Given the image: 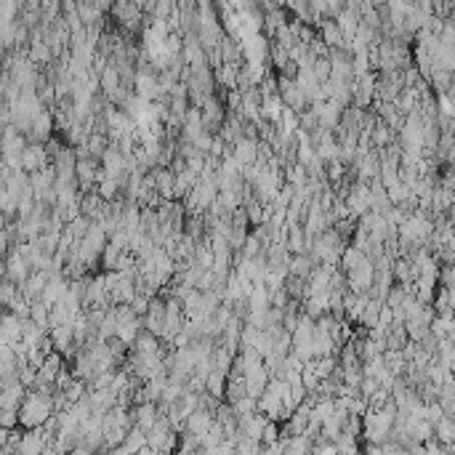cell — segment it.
<instances>
[{
	"mask_svg": "<svg viewBox=\"0 0 455 455\" xmlns=\"http://www.w3.org/2000/svg\"><path fill=\"white\" fill-rule=\"evenodd\" d=\"M54 415H56L54 394H45V391H35V388H30L22 402V408H19V426H22L24 432L40 429V426H45Z\"/></svg>",
	"mask_w": 455,
	"mask_h": 455,
	"instance_id": "6da1fadb",
	"label": "cell"
},
{
	"mask_svg": "<svg viewBox=\"0 0 455 455\" xmlns=\"http://www.w3.org/2000/svg\"><path fill=\"white\" fill-rule=\"evenodd\" d=\"M54 453V434L40 429H30L22 434V442L16 447V455H48Z\"/></svg>",
	"mask_w": 455,
	"mask_h": 455,
	"instance_id": "7a4b0ae2",
	"label": "cell"
},
{
	"mask_svg": "<svg viewBox=\"0 0 455 455\" xmlns=\"http://www.w3.org/2000/svg\"><path fill=\"white\" fill-rule=\"evenodd\" d=\"M33 272H35L33 264L27 261V255H24L19 248H13L11 253H6V277L13 280L19 288L33 277Z\"/></svg>",
	"mask_w": 455,
	"mask_h": 455,
	"instance_id": "3957f363",
	"label": "cell"
},
{
	"mask_svg": "<svg viewBox=\"0 0 455 455\" xmlns=\"http://www.w3.org/2000/svg\"><path fill=\"white\" fill-rule=\"evenodd\" d=\"M131 415H134V423L139 429H144L146 434L152 432L157 426V421L163 418V413H160V405L157 402H139L131 408Z\"/></svg>",
	"mask_w": 455,
	"mask_h": 455,
	"instance_id": "277c9868",
	"label": "cell"
},
{
	"mask_svg": "<svg viewBox=\"0 0 455 455\" xmlns=\"http://www.w3.org/2000/svg\"><path fill=\"white\" fill-rule=\"evenodd\" d=\"M22 335H24V325L22 320L13 314V311L6 309L3 320H0V344L6 346H19L22 344Z\"/></svg>",
	"mask_w": 455,
	"mask_h": 455,
	"instance_id": "5b68a950",
	"label": "cell"
},
{
	"mask_svg": "<svg viewBox=\"0 0 455 455\" xmlns=\"http://www.w3.org/2000/svg\"><path fill=\"white\" fill-rule=\"evenodd\" d=\"M22 163H24V171H27V173H38V171L48 168V166H51L48 146L30 142V144H27V149H24V155H22Z\"/></svg>",
	"mask_w": 455,
	"mask_h": 455,
	"instance_id": "8992f818",
	"label": "cell"
},
{
	"mask_svg": "<svg viewBox=\"0 0 455 455\" xmlns=\"http://www.w3.org/2000/svg\"><path fill=\"white\" fill-rule=\"evenodd\" d=\"M267 426H269V418L264 415V413L245 415V418H240V437H245V439H253V442L261 444Z\"/></svg>",
	"mask_w": 455,
	"mask_h": 455,
	"instance_id": "52a82bcc",
	"label": "cell"
},
{
	"mask_svg": "<svg viewBox=\"0 0 455 455\" xmlns=\"http://www.w3.org/2000/svg\"><path fill=\"white\" fill-rule=\"evenodd\" d=\"M213 423H216V415H213L211 410H205V408H200L197 413H192L187 418V432L192 434V437H197V439H202L205 434L213 429Z\"/></svg>",
	"mask_w": 455,
	"mask_h": 455,
	"instance_id": "ba28073f",
	"label": "cell"
},
{
	"mask_svg": "<svg viewBox=\"0 0 455 455\" xmlns=\"http://www.w3.org/2000/svg\"><path fill=\"white\" fill-rule=\"evenodd\" d=\"M155 173V192L163 197V200H173V189H176V173L173 168L160 166L152 171Z\"/></svg>",
	"mask_w": 455,
	"mask_h": 455,
	"instance_id": "9c48e42d",
	"label": "cell"
},
{
	"mask_svg": "<svg viewBox=\"0 0 455 455\" xmlns=\"http://www.w3.org/2000/svg\"><path fill=\"white\" fill-rule=\"evenodd\" d=\"M258 146L261 142H255V139H240L237 144H234V157L243 163L245 168L258 163Z\"/></svg>",
	"mask_w": 455,
	"mask_h": 455,
	"instance_id": "30bf717a",
	"label": "cell"
},
{
	"mask_svg": "<svg viewBox=\"0 0 455 455\" xmlns=\"http://www.w3.org/2000/svg\"><path fill=\"white\" fill-rule=\"evenodd\" d=\"M314 269H317V264H314V258H311L309 253H299V255H293V258H290L288 272H290V277L309 280Z\"/></svg>",
	"mask_w": 455,
	"mask_h": 455,
	"instance_id": "8fae6325",
	"label": "cell"
},
{
	"mask_svg": "<svg viewBox=\"0 0 455 455\" xmlns=\"http://www.w3.org/2000/svg\"><path fill=\"white\" fill-rule=\"evenodd\" d=\"M146 444H149V439H146V432H144V429H139V426H134V429L128 432V437H125V442H122L120 447L128 455H136L139 450H144Z\"/></svg>",
	"mask_w": 455,
	"mask_h": 455,
	"instance_id": "7c38bea8",
	"label": "cell"
},
{
	"mask_svg": "<svg viewBox=\"0 0 455 455\" xmlns=\"http://www.w3.org/2000/svg\"><path fill=\"white\" fill-rule=\"evenodd\" d=\"M245 397H250V394H248V386H245V378L229 376V381H226V397H224V402L234 405V402L245 400Z\"/></svg>",
	"mask_w": 455,
	"mask_h": 455,
	"instance_id": "4fadbf2b",
	"label": "cell"
},
{
	"mask_svg": "<svg viewBox=\"0 0 455 455\" xmlns=\"http://www.w3.org/2000/svg\"><path fill=\"white\" fill-rule=\"evenodd\" d=\"M226 381H229V376H226V373H221V370H213L211 376H208V381H205V391H208V394H213L216 400H224V397H226Z\"/></svg>",
	"mask_w": 455,
	"mask_h": 455,
	"instance_id": "5bb4252c",
	"label": "cell"
},
{
	"mask_svg": "<svg viewBox=\"0 0 455 455\" xmlns=\"http://www.w3.org/2000/svg\"><path fill=\"white\" fill-rule=\"evenodd\" d=\"M30 320H33L38 328H43L45 333H51V306H48V304L35 301L33 311H30Z\"/></svg>",
	"mask_w": 455,
	"mask_h": 455,
	"instance_id": "9a60e30c",
	"label": "cell"
},
{
	"mask_svg": "<svg viewBox=\"0 0 455 455\" xmlns=\"http://www.w3.org/2000/svg\"><path fill=\"white\" fill-rule=\"evenodd\" d=\"M125 250H120L117 245H107V250L101 253V267H104V272H117V267H120V258Z\"/></svg>",
	"mask_w": 455,
	"mask_h": 455,
	"instance_id": "2e32d148",
	"label": "cell"
},
{
	"mask_svg": "<svg viewBox=\"0 0 455 455\" xmlns=\"http://www.w3.org/2000/svg\"><path fill=\"white\" fill-rule=\"evenodd\" d=\"M269 59H272V67L277 69V75L288 67L290 62H293L288 48H282V45H277V43H272V54H269Z\"/></svg>",
	"mask_w": 455,
	"mask_h": 455,
	"instance_id": "e0dca14e",
	"label": "cell"
},
{
	"mask_svg": "<svg viewBox=\"0 0 455 455\" xmlns=\"http://www.w3.org/2000/svg\"><path fill=\"white\" fill-rule=\"evenodd\" d=\"M19 290L22 288H19L13 280L3 277V285H0V301H3V306H6V309H8V306L13 304V299L19 296Z\"/></svg>",
	"mask_w": 455,
	"mask_h": 455,
	"instance_id": "ac0fdd59",
	"label": "cell"
},
{
	"mask_svg": "<svg viewBox=\"0 0 455 455\" xmlns=\"http://www.w3.org/2000/svg\"><path fill=\"white\" fill-rule=\"evenodd\" d=\"M311 455H338V447H335V442H330V439L317 437V439L311 442Z\"/></svg>",
	"mask_w": 455,
	"mask_h": 455,
	"instance_id": "d6986e66",
	"label": "cell"
},
{
	"mask_svg": "<svg viewBox=\"0 0 455 455\" xmlns=\"http://www.w3.org/2000/svg\"><path fill=\"white\" fill-rule=\"evenodd\" d=\"M0 429H8V432L22 429L19 426V410H0Z\"/></svg>",
	"mask_w": 455,
	"mask_h": 455,
	"instance_id": "ffe728a7",
	"label": "cell"
},
{
	"mask_svg": "<svg viewBox=\"0 0 455 455\" xmlns=\"http://www.w3.org/2000/svg\"><path fill=\"white\" fill-rule=\"evenodd\" d=\"M69 455H96V453H93L91 447H86V444H78V447H75V450H72Z\"/></svg>",
	"mask_w": 455,
	"mask_h": 455,
	"instance_id": "44dd1931",
	"label": "cell"
},
{
	"mask_svg": "<svg viewBox=\"0 0 455 455\" xmlns=\"http://www.w3.org/2000/svg\"><path fill=\"white\" fill-rule=\"evenodd\" d=\"M176 455H205L202 450H187V447H178Z\"/></svg>",
	"mask_w": 455,
	"mask_h": 455,
	"instance_id": "7402d4cb",
	"label": "cell"
},
{
	"mask_svg": "<svg viewBox=\"0 0 455 455\" xmlns=\"http://www.w3.org/2000/svg\"><path fill=\"white\" fill-rule=\"evenodd\" d=\"M136 455H157V453H155V450H152V447H149V444H146L144 450H139V453H136Z\"/></svg>",
	"mask_w": 455,
	"mask_h": 455,
	"instance_id": "603a6c76",
	"label": "cell"
},
{
	"mask_svg": "<svg viewBox=\"0 0 455 455\" xmlns=\"http://www.w3.org/2000/svg\"><path fill=\"white\" fill-rule=\"evenodd\" d=\"M11 455H16V453H11Z\"/></svg>",
	"mask_w": 455,
	"mask_h": 455,
	"instance_id": "cb8c5ba5",
	"label": "cell"
}]
</instances>
